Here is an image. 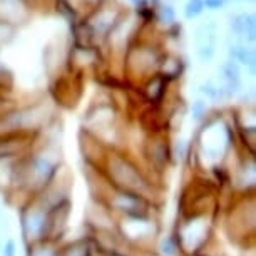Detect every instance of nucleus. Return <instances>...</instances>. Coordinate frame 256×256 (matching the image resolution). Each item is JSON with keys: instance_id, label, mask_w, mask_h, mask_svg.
Wrapping results in <instances>:
<instances>
[{"instance_id": "14", "label": "nucleus", "mask_w": 256, "mask_h": 256, "mask_svg": "<svg viewBox=\"0 0 256 256\" xmlns=\"http://www.w3.org/2000/svg\"><path fill=\"white\" fill-rule=\"evenodd\" d=\"M12 36V27L6 22H0V44L7 42Z\"/></svg>"}, {"instance_id": "13", "label": "nucleus", "mask_w": 256, "mask_h": 256, "mask_svg": "<svg viewBox=\"0 0 256 256\" xmlns=\"http://www.w3.org/2000/svg\"><path fill=\"white\" fill-rule=\"evenodd\" d=\"M57 7H59V12L62 14V16H66L70 22L76 20V12L70 8V6H69V2H67V0H59V6H57Z\"/></svg>"}, {"instance_id": "3", "label": "nucleus", "mask_w": 256, "mask_h": 256, "mask_svg": "<svg viewBox=\"0 0 256 256\" xmlns=\"http://www.w3.org/2000/svg\"><path fill=\"white\" fill-rule=\"evenodd\" d=\"M221 70H223V76L226 79V92L228 94L236 92L240 88V67H238V64H236L234 60H228L223 64Z\"/></svg>"}, {"instance_id": "5", "label": "nucleus", "mask_w": 256, "mask_h": 256, "mask_svg": "<svg viewBox=\"0 0 256 256\" xmlns=\"http://www.w3.org/2000/svg\"><path fill=\"white\" fill-rule=\"evenodd\" d=\"M230 54L233 57V60H238L244 66H251V67L254 66V52L248 49V47L234 46V47H231Z\"/></svg>"}, {"instance_id": "2", "label": "nucleus", "mask_w": 256, "mask_h": 256, "mask_svg": "<svg viewBox=\"0 0 256 256\" xmlns=\"http://www.w3.org/2000/svg\"><path fill=\"white\" fill-rule=\"evenodd\" d=\"M24 231L28 238H38L46 230V218L42 212L32 211L27 216H24Z\"/></svg>"}, {"instance_id": "7", "label": "nucleus", "mask_w": 256, "mask_h": 256, "mask_svg": "<svg viewBox=\"0 0 256 256\" xmlns=\"http://www.w3.org/2000/svg\"><path fill=\"white\" fill-rule=\"evenodd\" d=\"M114 204L122 211H134L141 206V200L134 194H119L118 198L114 200Z\"/></svg>"}, {"instance_id": "8", "label": "nucleus", "mask_w": 256, "mask_h": 256, "mask_svg": "<svg viewBox=\"0 0 256 256\" xmlns=\"http://www.w3.org/2000/svg\"><path fill=\"white\" fill-rule=\"evenodd\" d=\"M202 10H204V2L202 0H188L184 7V17L194 18L198 16H201Z\"/></svg>"}, {"instance_id": "19", "label": "nucleus", "mask_w": 256, "mask_h": 256, "mask_svg": "<svg viewBox=\"0 0 256 256\" xmlns=\"http://www.w3.org/2000/svg\"><path fill=\"white\" fill-rule=\"evenodd\" d=\"M204 2V7L208 8H220L224 4V0H202Z\"/></svg>"}, {"instance_id": "11", "label": "nucleus", "mask_w": 256, "mask_h": 256, "mask_svg": "<svg viewBox=\"0 0 256 256\" xmlns=\"http://www.w3.org/2000/svg\"><path fill=\"white\" fill-rule=\"evenodd\" d=\"M201 90H202V94H206L208 98L212 100H218L221 99V96H223V89L216 88V86H212V84H204L201 88Z\"/></svg>"}, {"instance_id": "17", "label": "nucleus", "mask_w": 256, "mask_h": 256, "mask_svg": "<svg viewBox=\"0 0 256 256\" xmlns=\"http://www.w3.org/2000/svg\"><path fill=\"white\" fill-rule=\"evenodd\" d=\"M2 256H16V243L8 240L6 244L2 246Z\"/></svg>"}, {"instance_id": "4", "label": "nucleus", "mask_w": 256, "mask_h": 256, "mask_svg": "<svg viewBox=\"0 0 256 256\" xmlns=\"http://www.w3.org/2000/svg\"><path fill=\"white\" fill-rule=\"evenodd\" d=\"M231 27H233L234 32L248 36L251 42L254 40V16H251V14H241V16L234 17Z\"/></svg>"}, {"instance_id": "21", "label": "nucleus", "mask_w": 256, "mask_h": 256, "mask_svg": "<svg viewBox=\"0 0 256 256\" xmlns=\"http://www.w3.org/2000/svg\"><path fill=\"white\" fill-rule=\"evenodd\" d=\"M132 4H136V6H144V0H131Z\"/></svg>"}, {"instance_id": "1", "label": "nucleus", "mask_w": 256, "mask_h": 256, "mask_svg": "<svg viewBox=\"0 0 256 256\" xmlns=\"http://www.w3.org/2000/svg\"><path fill=\"white\" fill-rule=\"evenodd\" d=\"M114 178L118 181L122 182L124 186H128L129 190H142L144 186H146V182L141 178V174L134 169L129 162H124V161H116L114 162Z\"/></svg>"}, {"instance_id": "24", "label": "nucleus", "mask_w": 256, "mask_h": 256, "mask_svg": "<svg viewBox=\"0 0 256 256\" xmlns=\"http://www.w3.org/2000/svg\"><path fill=\"white\" fill-rule=\"evenodd\" d=\"M114 256H120V254H114Z\"/></svg>"}, {"instance_id": "22", "label": "nucleus", "mask_w": 256, "mask_h": 256, "mask_svg": "<svg viewBox=\"0 0 256 256\" xmlns=\"http://www.w3.org/2000/svg\"><path fill=\"white\" fill-rule=\"evenodd\" d=\"M149 2H151V4H158L159 0H149Z\"/></svg>"}, {"instance_id": "15", "label": "nucleus", "mask_w": 256, "mask_h": 256, "mask_svg": "<svg viewBox=\"0 0 256 256\" xmlns=\"http://www.w3.org/2000/svg\"><path fill=\"white\" fill-rule=\"evenodd\" d=\"M204 112H206V104L202 100H196L192 104V116H194V119H201Z\"/></svg>"}, {"instance_id": "18", "label": "nucleus", "mask_w": 256, "mask_h": 256, "mask_svg": "<svg viewBox=\"0 0 256 256\" xmlns=\"http://www.w3.org/2000/svg\"><path fill=\"white\" fill-rule=\"evenodd\" d=\"M174 152H176V158L178 159H182L184 158V152H186V146L182 141H178L176 146H174Z\"/></svg>"}, {"instance_id": "10", "label": "nucleus", "mask_w": 256, "mask_h": 256, "mask_svg": "<svg viewBox=\"0 0 256 256\" xmlns=\"http://www.w3.org/2000/svg\"><path fill=\"white\" fill-rule=\"evenodd\" d=\"M162 88H164V80L161 79V77H156V79H154L151 84L148 86L149 98H151L152 100L158 99V98H161V96H162Z\"/></svg>"}, {"instance_id": "23", "label": "nucleus", "mask_w": 256, "mask_h": 256, "mask_svg": "<svg viewBox=\"0 0 256 256\" xmlns=\"http://www.w3.org/2000/svg\"><path fill=\"white\" fill-rule=\"evenodd\" d=\"M224 2H226V0H224ZM228 2H238V0H228Z\"/></svg>"}, {"instance_id": "6", "label": "nucleus", "mask_w": 256, "mask_h": 256, "mask_svg": "<svg viewBox=\"0 0 256 256\" xmlns=\"http://www.w3.org/2000/svg\"><path fill=\"white\" fill-rule=\"evenodd\" d=\"M32 171L38 180H47L49 174L54 171V166L49 162V159L46 158H36L32 162Z\"/></svg>"}, {"instance_id": "12", "label": "nucleus", "mask_w": 256, "mask_h": 256, "mask_svg": "<svg viewBox=\"0 0 256 256\" xmlns=\"http://www.w3.org/2000/svg\"><path fill=\"white\" fill-rule=\"evenodd\" d=\"M64 256H88V246L82 243L69 246V248L64 251Z\"/></svg>"}, {"instance_id": "16", "label": "nucleus", "mask_w": 256, "mask_h": 256, "mask_svg": "<svg viewBox=\"0 0 256 256\" xmlns=\"http://www.w3.org/2000/svg\"><path fill=\"white\" fill-rule=\"evenodd\" d=\"M161 248H162V253L166 254V256H172V254H174V243H172L171 238L162 240Z\"/></svg>"}, {"instance_id": "9", "label": "nucleus", "mask_w": 256, "mask_h": 256, "mask_svg": "<svg viewBox=\"0 0 256 256\" xmlns=\"http://www.w3.org/2000/svg\"><path fill=\"white\" fill-rule=\"evenodd\" d=\"M156 18L161 24H172L176 18V12L171 6H161L156 10Z\"/></svg>"}, {"instance_id": "20", "label": "nucleus", "mask_w": 256, "mask_h": 256, "mask_svg": "<svg viewBox=\"0 0 256 256\" xmlns=\"http://www.w3.org/2000/svg\"><path fill=\"white\" fill-rule=\"evenodd\" d=\"M36 256H52L50 251H40V253H37Z\"/></svg>"}]
</instances>
